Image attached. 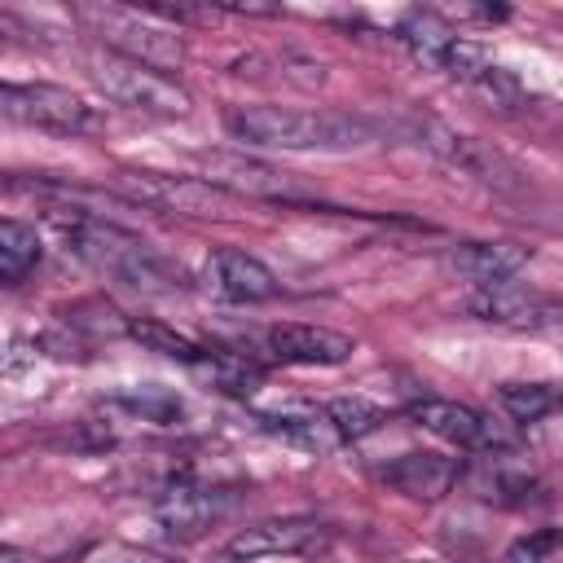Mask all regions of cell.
I'll list each match as a JSON object with an SVG mask.
<instances>
[{"mask_svg":"<svg viewBox=\"0 0 563 563\" xmlns=\"http://www.w3.org/2000/svg\"><path fill=\"white\" fill-rule=\"evenodd\" d=\"M224 128L233 141L255 150H369L378 141V128L369 119L343 114V110H295V106H233L224 114Z\"/></svg>","mask_w":563,"mask_h":563,"instance_id":"cell-1","label":"cell"},{"mask_svg":"<svg viewBox=\"0 0 563 563\" xmlns=\"http://www.w3.org/2000/svg\"><path fill=\"white\" fill-rule=\"evenodd\" d=\"M66 238H70V251L92 264L97 273L141 290V295H176L189 286L185 268L176 260H167L163 251H154L145 238L110 224V220H97V216H70L66 224Z\"/></svg>","mask_w":563,"mask_h":563,"instance_id":"cell-2","label":"cell"},{"mask_svg":"<svg viewBox=\"0 0 563 563\" xmlns=\"http://www.w3.org/2000/svg\"><path fill=\"white\" fill-rule=\"evenodd\" d=\"M84 75L114 101V106H128V110H141V114H154V119H185L194 97L167 79L163 70L154 66H141L123 53H110V48H88L84 57Z\"/></svg>","mask_w":563,"mask_h":563,"instance_id":"cell-3","label":"cell"},{"mask_svg":"<svg viewBox=\"0 0 563 563\" xmlns=\"http://www.w3.org/2000/svg\"><path fill=\"white\" fill-rule=\"evenodd\" d=\"M75 13L92 26L101 48H110V53H123L154 70L185 66V40L172 26H163L150 9L141 13V9H119V4H79Z\"/></svg>","mask_w":563,"mask_h":563,"instance_id":"cell-4","label":"cell"},{"mask_svg":"<svg viewBox=\"0 0 563 563\" xmlns=\"http://www.w3.org/2000/svg\"><path fill=\"white\" fill-rule=\"evenodd\" d=\"M409 128H413V136H418L422 150H431L440 163L457 167L462 176L479 180L484 189L519 194V189L528 185V176H523L501 150H493V145L479 141V136H466V132H457V128H449V123H440V119H413Z\"/></svg>","mask_w":563,"mask_h":563,"instance_id":"cell-5","label":"cell"},{"mask_svg":"<svg viewBox=\"0 0 563 563\" xmlns=\"http://www.w3.org/2000/svg\"><path fill=\"white\" fill-rule=\"evenodd\" d=\"M400 44L422 62V66H431V70H440V75H449V79H462V84H475L493 62H488V53L475 44V40H466L449 18H440V13H431V9H418V13H409L405 22H400Z\"/></svg>","mask_w":563,"mask_h":563,"instance_id":"cell-6","label":"cell"},{"mask_svg":"<svg viewBox=\"0 0 563 563\" xmlns=\"http://www.w3.org/2000/svg\"><path fill=\"white\" fill-rule=\"evenodd\" d=\"M119 185L150 202V207H163V211H176V216H211V220H229L242 211V198L229 194L224 185L216 180H198V176H163V172H123Z\"/></svg>","mask_w":563,"mask_h":563,"instance_id":"cell-7","label":"cell"},{"mask_svg":"<svg viewBox=\"0 0 563 563\" xmlns=\"http://www.w3.org/2000/svg\"><path fill=\"white\" fill-rule=\"evenodd\" d=\"M0 110L13 123L44 128V132H92L97 114L92 106L57 84H4L0 88Z\"/></svg>","mask_w":563,"mask_h":563,"instance_id":"cell-8","label":"cell"},{"mask_svg":"<svg viewBox=\"0 0 563 563\" xmlns=\"http://www.w3.org/2000/svg\"><path fill=\"white\" fill-rule=\"evenodd\" d=\"M330 541V528L308 515L286 519H260L229 537L224 559L229 563H260V559H290V554H317Z\"/></svg>","mask_w":563,"mask_h":563,"instance_id":"cell-9","label":"cell"},{"mask_svg":"<svg viewBox=\"0 0 563 563\" xmlns=\"http://www.w3.org/2000/svg\"><path fill=\"white\" fill-rule=\"evenodd\" d=\"M466 308L488 321V325H501V330H528V334H541V330H554L563 321V299L545 295V290H532V286H488V290H475L466 299Z\"/></svg>","mask_w":563,"mask_h":563,"instance_id":"cell-10","label":"cell"},{"mask_svg":"<svg viewBox=\"0 0 563 563\" xmlns=\"http://www.w3.org/2000/svg\"><path fill=\"white\" fill-rule=\"evenodd\" d=\"M264 352L282 365H343L356 343L330 325H303V321H282L264 330Z\"/></svg>","mask_w":563,"mask_h":563,"instance_id":"cell-11","label":"cell"},{"mask_svg":"<svg viewBox=\"0 0 563 563\" xmlns=\"http://www.w3.org/2000/svg\"><path fill=\"white\" fill-rule=\"evenodd\" d=\"M202 277H207V286H211L220 299H229V303H264V299H277V290H282V282L273 277V268H268L264 260L238 251V246L211 251Z\"/></svg>","mask_w":563,"mask_h":563,"instance_id":"cell-12","label":"cell"},{"mask_svg":"<svg viewBox=\"0 0 563 563\" xmlns=\"http://www.w3.org/2000/svg\"><path fill=\"white\" fill-rule=\"evenodd\" d=\"M409 418H413L422 431H431L435 440L453 444V449H493V444H501L497 427H493L479 409L457 405V400H435V396L413 400V405H409Z\"/></svg>","mask_w":563,"mask_h":563,"instance_id":"cell-13","label":"cell"},{"mask_svg":"<svg viewBox=\"0 0 563 563\" xmlns=\"http://www.w3.org/2000/svg\"><path fill=\"white\" fill-rule=\"evenodd\" d=\"M378 475H383L387 488H396V493L409 497V501H440V497L453 493L462 466H457V457L418 449V453H400V457H391Z\"/></svg>","mask_w":563,"mask_h":563,"instance_id":"cell-14","label":"cell"},{"mask_svg":"<svg viewBox=\"0 0 563 563\" xmlns=\"http://www.w3.org/2000/svg\"><path fill=\"white\" fill-rule=\"evenodd\" d=\"M202 172L224 185L229 194L246 198V194H260V198H286L290 194V172H277L260 158H246V154H233V150H211V154H198Z\"/></svg>","mask_w":563,"mask_h":563,"instance_id":"cell-15","label":"cell"},{"mask_svg":"<svg viewBox=\"0 0 563 563\" xmlns=\"http://www.w3.org/2000/svg\"><path fill=\"white\" fill-rule=\"evenodd\" d=\"M532 260V246L523 242H466L453 251V268L475 282V290H488V286H506L515 282Z\"/></svg>","mask_w":563,"mask_h":563,"instance_id":"cell-16","label":"cell"},{"mask_svg":"<svg viewBox=\"0 0 563 563\" xmlns=\"http://www.w3.org/2000/svg\"><path fill=\"white\" fill-rule=\"evenodd\" d=\"M220 510H224L220 488H202V484H189V479L167 484L154 501V515L163 519V528L172 537H198L202 528H211V519Z\"/></svg>","mask_w":563,"mask_h":563,"instance_id":"cell-17","label":"cell"},{"mask_svg":"<svg viewBox=\"0 0 563 563\" xmlns=\"http://www.w3.org/2000/svg\"><path fill=\"white\" fill-rule=\"evenodd\" d=\"M497 405L510 422H541L545 413L563 409V387L559 383H501Z\"/></svg>","mask_w":563,"mask_h":563,"instance_id":"cell-18","label":"cell"},{"mask_svg":"<svg viewBox=\"0 0 563 563\" xmlns=\"http://www.w3.org/2000/svg\"><path fill=\"white\" fill-rule=\"evenodd\" d=\"M260 422H264L268 431L286 435V440L303 444V449H334V440H339V431H334V422L325 418V409H321V413H317V409H277V413H264Z\"/></svg>","mask_w":563,"mask_h":563,"instance_id":"cell-19","label":"cell"},{"mask_svg":"<svg viewBox=\"0 0 563 563\" xmlns=\"http://www.w3.org/2000/svg\"><path fill=\"white\" fill-rule=\"evenodd\" d=\"M40 233L22 220H0V277L18 286L35 264H40Z\"/></svg>","mask_w":563,"mask_h":563,"instance_id":"cell-20","label":"cell"},{"mask_svg":"<svg viewBox=\"0 0 563 563\" xmlns=\"http://www.w3.org/2000/svg\"><path fill=\"white\" fill-rule=\"evenodd\" d=\"M128 339H136L145 352L172 356V361H180V365H189V369L207 356V347H202V343H194L189 334H180V330H172V325H163V321H150V317L128 321Z\"/></svg>","mask_w":563,"mask_h":563,"instance_id":"cell-21","label":"cell"},{"mask_svg":"<svg viewBox=\"0 0 563 563\" xmlns=\"http://www.w3.org/2000/svg\"><path fill=\"white\" fill-rule=\"evenodd\" d=\"M471 484H475V493H479L484 501H497V506H519V501H528V493H532V475H528V471H510L506 457H488V462L471 475Z\"/></svg>","mask_w":563,"mask_h":563,"instance_id":"cell-22","label":"cell"},{"mask_svg":"<svg viewBox=\"0 0 563 563\" xmlns=\"http://www.w3.org/2000/svg\"><path fill=\"white\" fill-rule=\"evenodd\" d=\"M325 418L334 422L339 440H361V435H369V431H378V427L387 422V413H383L374 400H365V396L330 400V405H325Z\"/></svg>","mask_w":563,"mask_h":563,"instance_id":"cell-23","label":"cell"},{"mask_svg":"<svg viewBox=\"0 0 563 563\" xmlns=\"http://www.w3.org/2000/svg\"><path fill=\"white\" fill-rule=\"evenodd\" d=\"M471 88H475V92L488 101V110H497V114H515V110H523V106H528L523 84H519L510 70H501V66H488Z\"/></svg>","mask_w":563,"mask_h":563,"instance_id":"cell-24","label":"cell"},{"mask_svg":"<svg viewBox=\"0 0 563 563\" xmlns=\"http://www.w3.org/2000/svg\"><path fill=\"white\" fill-rule=\"evenodd\" d=\"M119 405L128 409V413H136V418H145V422H176L180 413H185V405H180V396H172V391H163V387H141V391H123L119 396Z\"/></svg>","mask_w":563,"mask_h":563,"instance_id":"cell-25","label":"cell"},{"mask_svg":"<svg viewBox=\"0 0 563 563\" xmlns=\"http://www.w3.org/2000/svg\"><path fill=\"white\" fill-rule=\"evenodd\" d=\"M92 563H172V559L141 550V545H106L101 554H92Z\"/></svg>","mask_w":563,"mask_h":563,"instance_id":"cell-26","label":"cell"},{"mask_svg":"<svg viewBox=\"0 0 563 563\" xmlns=\"http://www.w3.org/2000/svg\"><path fill=\"white\" fill-rule=\"evenodd\" d=\"M0 563H26V554H22V550H13V545H9V550H4V554H0Z\"/></svg>","mask_w":563,"mask_h":563,"instance_id":"cell-27","label":"cell"},{"mask_svg":"<svg viewBox=\"0 0 563 563\" xmlns=\"http://www.w3.org/2000/svg\"><path fill=\"white\" fill-rule=\"evenodd\" d=\"M400 563H427V559H400Z\"/></svg>","mask_w":563,"mask_h":563,"instance_id":"cell-28","label":"cell"}]
</instances>
